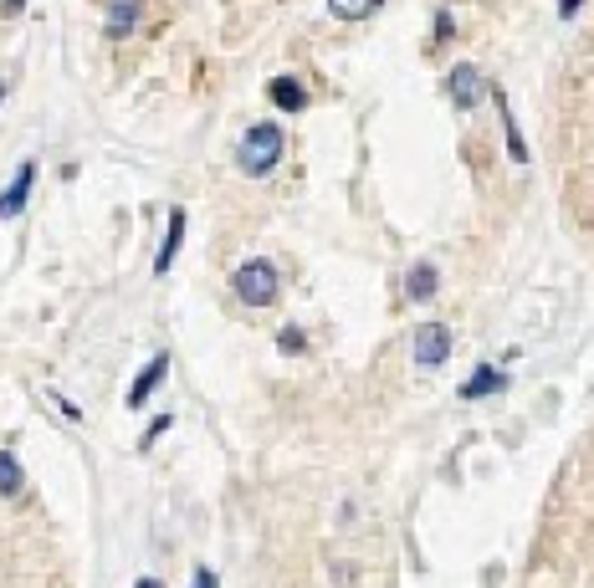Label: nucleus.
<instances>
[{
  "mask_svg": "<svg viewBox=\"0 0 594 588\" xmlns=\"http://www.w3.org/2000/svg\"><path fill=\"white\" fill-rule=\"evenodd\" d=\"M502 384H507V374H502V369H492V364H482V369H477L472 379L461 384V399H482V394H497Z\"/></svg>",
  "mask_w": 594,
  "mask_h": 588,
  "instance_id": "9b49d317",
  "label": "nucleus"
},
{
  "mask_svg": "<svg viewBox=\"0 0 594 588\" xmlns=\"http://www.w3.org/2000/svg\"><path fill=\"white\" fill-rule=\"evenodd\" d=\"M139 6H144V0H108V36L113 41H123V36H129L134 26H139Z\"/></svg>",
  "mask_w": 594,
  "mask_h": 588,
  "instance_id": "1a4fd4ad",
  "label": "nucleus"
},
{
  "mask_svg": "<svg viewBox=\"0 0 594 588\" xmlns=\"http://www.w3.org/2000/svg\"><path fill=\"white\" fill-rule=\"evenodd\" d=\"M169 374V353H154L149 364H144V374L129 384V410H139V404H149V394L159 389V379Z\"/></svg>",
  "mask_w": 594,
  "mask_h": 588,
  "instance_id": "423d86ee",
  "label": "nucleus"
},
{
  "mask_svg": "<svg viewBox=\"0 0 594 588\" xmlns=\"http://www.w3.org/2000/svg\"><path fill=\"white\" fill-rule=\"evenodd\" d=\"M436 287H441V277H436V266H431V261L410 266V277H405V292H410V302H431V297H436Z\"/></svg>",
  "mask_w": 594,
  "mask_h": 588,
  "instance_id": "9d476101",
  "label": "nucleus"
},
{
  "mask_svg": "<svg viewBox=\"0 0 594 588\" xmlns=\"http://www.w3.org/2000/svg\"><path fill=\"white\" fill-rule=\"evenodd\" d=\"M31 185H36V164H31V159H21V164H16V179H11L6 190H0V220H11V215H21V210H26Z\"/></svg>",
  "mask_w": 594,
  "mask_h": 588,
  "instance_id": "20e7f679",
  "label": "nucleus"
},
{
  "mask_svg": "<svg viewBox=\"0 0 594 588\" xmlns=\"http://www.w3.org/2000/svg\"><path fill=\"white\" fill-rule=\"evenodd\" d=\"M231 287H236V297H241L246 307H272V302H277V292H282V277H277V266H272V261L251 256V261H241V266H236Z\"/></svg>",
  "mask_w": 594,
  "mask_h": 588,
  "instance_id": "f257e3e1",
  "label": "nucleus"
},
{
  "mask_svg": "<svg viewBox=\"0 0 594 588\" xmlns=\"http://www.w3.org/2000/svg\"><path fill=\"white\" fill-rule=\"evenodd\" d=\"M134 588H164V583H159V578H139Z\"/></svg>",
  "mask_w": 594,
  "mask_h": 588,
  "instance_id": "412c9836",
  "label": "nucleus"
},
{
  "mask_svg": "<svg viewBox=\"0 0 594 588\" xmlns=\"http://www.w3.org/2000/svg\"><path fill=\"white\" fill-rule=\"evenodd\" d=\"M190 588H221V578L210 573V568H195V583H190Z\"/></svg>",
  "mask_w": 594,
  "mask_h": 588,
  "instance_id": "f3484780",
  "label": "nucleus"
},
{
  "mask_svg": "<svg viewBox=\"0 0 594 588\" xmlns=\"http://www.w3.org/2000/svg\"><path fill=\"white\" fill-rule=\"evenodd\" d=\"M579 6H584V0H559V16H564V21H569V16H574V11H579Z\"/></svg>",
  "mask_w": 594,
  "mask_h": 588,
  "instance_id": "aec40b11",
  "label": "nucleus"
},
{
  "mask_svg": "<svg viewBox=\"0 0 594 588\" xmlns=\"http://www.w3.org/2000/svg\"><path fill=\"white\" fill-rule=\"evenodd\" d=\"M436 36H441V41L451 36V11H436Z\"/></svg>",
  "mask_w": 594,
  "mask_h": 588,
  "instance_id": "a211bd4d",
  "label": "nucleus"
},
{
  "mask_svg": "<svg viewBox=\"0 0 594 588\" xmlns=\"http://www.w3.org/2000/svg\"><path fill=\"white\" fill-rule=\"evenodd\" d=\"M236 159H241L246 174L277 169V159H282V128H277V123H251L246 139H241V149H236Z\"/></svg>",
  "mask_w": 594,
  "mask_h": 588,
  "instance_id": "f03ea898",
  "label": "nucleus"
},
{
  "mask_svg": "<svg viewBox=\"0 0 594 588\" xmlns=\"http://www.w3.org/2000/svg\"><path fill=\"white\" fill-rule=\"evenodd\" d=\"M164 430H169V415H159V420H154V425H149V430H144V440H139V445H144V450H149V445H154V440H159V435H164Z\"/></svg>",
  "mask_w": 594,
  "mask_h": 588,
  "instance_id": "dca6fc26",
  "label": "nucleus"
},
{
  "mask_svg": "<svg viewBox=\"0 0 594 588\" xmlns=\"http://www.w3.org/2000/svg\"><path fill=\"white\" fill-rule=\"evenodd\" d=\"M267 98H272L282 113H303V108H308V93H303V82H297V77H272V82H267Z\"/></svg>",
  "mask_w": 594,
  "mask_h": 588,
  "instance_id": "6e6552de",
  "label": "nucleus"
},
{
  "mask_svg": "<svg viewBox=\"0 0 594 588\" xmlns=\"http://www.w3.org/2000/svg\"><path fill=\"white\" fill-rule=\"evenodd\" d=\"M277 348H282V353H303V348H308V338L297 333V328H282V333H277Z\"/></svg>",
  "mask_w": 594,
  "mask_h": 588,
  "instance_id": "2eb2a0df",
  "label": "nucleus"
},
{
  "mask_svg": "<svg viewBox=\"0 0 594 588\" xmlns=\"http://www.w3.org/2000/svg\"><path fill=\"white\" fill-rule=\"evenodd\" d=\"M26 476H21V461L11 456V450H0V496H21Z\"/></svg>",
  "mask_w": 594,
  "mask_h": 588,
  "instance_id": "4468645a",
  "label": "nucleus"
},
{
  "mask_svg": "<svg viewBox=\"0 0 594 588\" xmlns=\"http://www.w3.org/2000/svg\"><path fill=\"white\" fill-rule=\"evenodd\" d=\"M385 0H328V11L338 16V21H364V16H374Z\"/></svg>",
  "mask_w": 594,
  "mask_h": 588,
  "instance_id": "ddd939ff",
  "label": "nucleus"
},
{
  "mask_svg": "<svg viewBox=\"0 0 594 588\" xmlns=\"http://www.w3.org/2000/svg\"><path fill=\"white\" fill-rule=\"evenodd\" d=\"M410 353H415L420 369H441L451 358V328L446 323H420L415 338H410Z\"/></svg>",
  "mask_w": 594,
  "mask_h": 588,
  "instance_id": "7ed1b4c3",
  "label": "nucleus"
},
{
  "mask_svg": "<svg viewBox=\"0 0 594 588\" xmlns=\"http://www.w3.org/2000/svg\"><path fill=\"white\" fill-rule=\"evenodd\" d=\"M26 11V0H0V16H21Z\"/></svg>",
  "mask_w": 594,
  "mask_h": 588,
  "instance_id": "6ab92c4d",
  "label": "nucleus"
},
{
  "mask_svg": "<svg viewBox=\"0 0 594 588\" xmlns=\"http://www.w3.org/2000/svg\"><path fill=\"white\" fill-rule=\"evenodd\" d=\"M451 98H456V108H466V113H472L482 98H487V82H482V72L477 67H451Z\"/></svg>",
  "mask_w": 594,
  "mask_h": 588,
  "instance_id": "39448f33",
  "label": "nucleus"
},
{
  "mask_svg": "<svg viewBox=\"0 0 594 588\" xmlns=\"http://www.w3.org/2000/svg\"><path fill=\"white\" fill-rule=\"evenodd\" d=\"M180 241H185V210H169V231H164L159 256H154V271H159V277H169V266H175V256H180Z\"/></svg>",
  "mask_w": 594,
  "mask_h": 588,
  "instance_id": "0eeeda50",
  "label": "nucleus"
},
{
  "mask_svg": "<svg viewBox=\"0 0 594 588\" xmlns=\"http://www.w3.org/2000/svg\"><path fill=\"white\" fill-rule=\"evenodd\" d=\"M497 98V113H502V133H507V154H513L518 164H528V144H523V133H518V118L507 113V98L502 93H492Z\"/></svg>",
  "mask_w": 594,
  "mask_h": 588,
  "instance_id": "f8f14e48",
  "label": "nucleus"
}]
</instances>
